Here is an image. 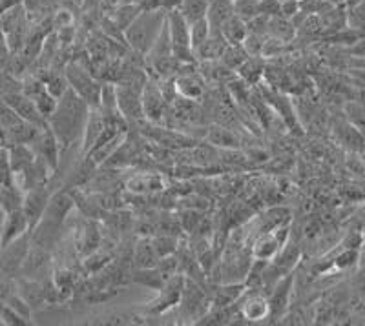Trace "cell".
I'll use <instances>...</instances> for the list:
<instances>
[{
  "mask_svg": "<svg viewBox=\"0 0 365 326\" xmlns=\"http://www.w3.org/2000/svg\"><path fill=\"white\" fill-rule=\"evenodd\" d=\"M181 4V0H161L163 9L170 11V9H178V6Z\"/></svg>",
  "mask_w": 365,
  "mask_h": 326,
  "instance_id": "obj_36",
  "label": "cell"
},
{
  "mask_svg": "<svg viewBox=\"0 0 365 326\" xmlns=\"http://www.w3.org/2000/svg\"><path fill=\"white\" fill-rule=\"evenodd\" d=\"M232 4L234 15H237L241 21L249 22L259 15V0H232Z\"/></svg>",
  "mask_w": 365,
  "mask_h": 326,
  "instance_id": "obj_26",
  "label": "cell"
},
{
  "mask_svg": "<svg viewBox=\"0 0 365 326\" xmlns=\"http://www.w3.org/2000/svg\"><path fill=\"white\" fill-rule=\"evenodd\" d=\"M51 188L48 184L46 186H37V188H31V190L24 191V201H22V211L28 217L29 223V231L34 230L38 224V221L42 219L44 215L46 206L50 203L51 197Z\"/></svg>",
  "mask_w": 365,
  "mask_h": 326,
  "instance_id": "obj_4",
  "label": "cell"
},
{
  "mask_svg": "<svg viewBox=\"0 0 365 326\" xmlns=\"http://www.w3.org/2000/svg\"><path fill=\"white\" fill-rule=\"evenodd\" d=\"M133 261H135L137 268H152V266L158 265L159 256L155 252L154 243L148 239L139 241L135 250H133Z\"/></svg>",
  "mask_w": 365,
  "mask_h": 326,
  "instance_id": "obj_20",
  "label": "cell"
},
{
  "mask_svg": "<svg viewBox=\"0 0 365 326\" xmlns=\"http://www.w3.org/2000/svg\"><path fill=\"white\" fill-rule=\"evenodd\" d=\"M35 161V152L29 144H11L9 146V168L13 175L24 172Z\"/></svg>",
  "mask_w": 365,
  "mask_h": 326,
  "instance_id": "obj_16",
  "label": "cell"
},
{
  "mask_svg": "<svg viewBox=\"0 0 365 326\" xmlns=\"http://www.w3.org/2000/svg\"><path fill=\"white\" fill-rule=\"evenodd\" d=\"M249 57L250 55L247 53L245 48L241 44H228L227 50H225L223 55L220 57V62L225 64L228 70H237Z\"/></svg>",
  "mask_w": 365,
  "mask_h": 326,
  "instance_id": "obj_24",
  "label": "cell"
},
{
  "mask_svg": "<svg viewBox=\"0 0 365 326\" xmlns=\"http://www.w3.org/2000/svg\"><path fill=\"white\" fill-rule=\"evenodd\" d=\"M64 77L68 80V86L77 93L79 97H83L86 100L88 106L91 110H97L99 107V97H101V84L99 80L91 75V71H88L86 68H83L77 62H71L68 64L66 70H64Z\"/></svg>",
  "mask_w": 365,
  "mask_h": 326,
  "instance_id": "obj_3",
  "label": "cell"
},
{
  "mask_svg": "<svg viewBox=\"0 0 365 326\" xmlns=\"http://www.w3.org/2000/svg\"><path fill=\"white\" fill-rule=\"evenodd\" d=\"M182 71H185V68H182ZM174 84L175 90H178V93L182 99L195 100L203 95L205 84L203 79H201L200 71H197V73H194V71H185V73L179 75Z\"/></svg>",
  "mask_w": 365,
  "mask_h": 326,
  "instance_id": "obj_13",
  "label": "cell"
},
{
  "mask_svg": "<svg viewBox=\"0 0 365 326\" xmlns=\"http://www.w3.org/2000/svg\"><path fill=\"white\" fill-rule=\"evenodd\" d=\"M29 146H31V149H34L37 157H41L42 161L48 162V164H50L53 169L57 168L61 146H58L57 139H55L53 133L50 132V128L41 130Z\"/></svg>",
  "mask_w": 365,
  "mask_h": 326,
  "instance_id": "obj_11",
  "label": "cell"
},
{
  "mask_svg": "<svg viewBox=\"0 0 365 326\" xmlns=\"http://www.w3.org/2000/svg\"><path fill=\"white\" fill-rule=\"evenodd\" d=\"M279 2L282 0H259V15L279 17Z\"/></svg>",
  "mask_w": 365,
  "mask_h": 326,
  "instance_id": "obj_34",
  "label": "cell"
},
{
  "mask_svg": "<svg viewBox=\"0 0 365 326\" xmlns=\"http://www.w3.org/2000/svg\"><path fill=\"white\" fill-rule=\"evenodd\" d=\"M221 33L227 38L228 44H241L249 35V26H247L245 21H241L237 15H232L221 26Z\"/></svg>",
  "mask_w": 365,
  "mask_h": 326,
  "instance_id": "obj_19",
  "label": "cell"
},
{
  "mask_svg": "<svg viewBox=\"0 0 365 326\" xmlns=\"http://www.w3.org/2000/svg\"><path fill=\"white\" fill-rule=\"evenodd\" d=\"M166 26V9H145L137 15L135 21L125 29V37L128 41L130 48L135 53L146 55L155 41L159 38L161 31Z\"/></svg>",
  "mask_w": 365,
  "mask_h": 326,
  "instance_id": "obj_2",
  "label": "cell"
},
{
  "mask_svg": "<svg viewBox=\"0 0 365 326\" xmlns=\"http://www.w3.org/2000/svg\"><path fill=\"white\" fill-rule=\"evenodd\" d=\"M360 261V252L356 248H344L336 257H334V266L338 270H347L354 266Z\"/></svg>",
  "mask_w": 365,
  "mask_h": 326,
  "instance_id": "obj_31",
  "label": "cell"
},
{
  "mask_svg": "<svg viewBox=\"0 0 365 326\" xmlns=\"http://www.w3.org/2000/svg\"><path fill=\"white\" fill-rule=\"evenodd\" d=\"M210 35V24H208L207 19H201V21L190 24V46L192 50H197L201 44L208 38Z\"/></svg>",
  "mask_w": 365,
  "mask_h": 326,
  "instance_id": "obj_29",
  "label": "cell"
},
{
  "mask_svg": "<svg viewBox=\"0 0 365 326\" xmlns=\"http://www.w3.org/2000/svg\"><path fill=\"white\" fill-rule=\"evenodd\" d=\"M141 11L143 9L137 4L123 6V8L117 9L115 15H113V24H115L119 29H126L133 21H135L137 15H139Z\"/></svg>",
  "mask_w": 365,
  "mask_h": 326,
  "instance_id": "obj_27",
  "label": "cell"
},
{
  "mask_svg": "<svg viewBox=\"0 0 365 326\" xmlns=\"http://www.w3.org/2000/svg\"><path fill=\"white\" fill-rule=\"evenodd\" d=\"M292 281H294V277H283L282 281L278 285L274 286V290L270 292L269 298V308H270V315H276V317H282L283 314L287 312V306H289V293L292 290Z\"/></svg>",
  "mask_w": 365,
  "mask_h": 326,
  "instance_id": "obj_12",
  "label": "cell"
},
{
  "mask_svg": "<svg viewBox=\"0 0 365 326\" xmlns=\"http://www.w3.org/2000/svg\"><path fill=\"white\" fill-rule=\"evenodd\" d=\"M141 102H143V113L152 122H161L165 117L166 99L163 95L161 86L154 84L152 80H146L145 88L141 91Z\"/></svg>",
  "mask_w": 365,
  "mask_h": 326,
  "instance_id": "obj_9",
  "label": "cell"
},
{
  "mask_svg": "<svg viewBox=\"0 0 365 326\" xmlns=\"http://www.w3.org/2000/svg\"><path fill=\"white\" fill-rule=\"evenodd\" d=\"M22 91V79L13 75L11 71L2 70L0 71V97H8L11 93Z\"/></svg>",
  "mask_w": 365,
  "mask_h": 326,
  "instance_id": "obj_28",
  "label": "cell"
},
{
  "mask_svg": "<svg viewBox=\"0 0 365 326\" xmlns=\"http://www.w3.org/2000/svg\"><path fill=\"white\" fill-rule=\"evenodd\" d=\"M185 281H187V277L179 275V273H174L172 277H168L165 281V285L159 288L158 299L148 303L150 312L163 314V312H166V310L172 308V306L179 305V303H181L182 288H185Z\"/></svg>",
  "mask_w": 365,
  "mask_h": 326,
  "instance_id": "obj_5",
  "label": "cell"
},
{
  "mask_svg": "<svg viewBox=\"0 0 365 326\" xmlns=\"http://www.w3.org/2000/svg\"><path fill=\"white\" fill-rule=\"evenodd\" d=\"M287 236H289L287 226H282L274 231H263L262 236L257 237L252 244L254 259L262 261V263H267V261L274 259L276 253L279 252V248L285 244Z\"/></svg>",
  "mask_w": 365,
  "mask_h": 326,
  "instance_id": "obj_6",
  "label": "cell"
},
{
  "mask_svg": "<svg viewBox=\"0 0 365 326\" xmlns=\"http://www.w3.org/2000/svg\"><path fill=\"white\" fill-rule=\"evenodd\" d=\"M361 246H364V253H361V256H360V259L365 263V241H364V244H361Z\"/></svg>",
  "mask_w": 365,
  "mask_h": 326,
  "instance_id": "obj_37",
  "label": "cell"
},
{
  "mask_svg": "<svg viewBox=\"0 0 365 326\" xmlns=\"http://www.w3.org/2000/svg\"><path fill=\"white\" fill-rule=\"evenodd\" d=\"M152 243H154V248H155V252H158V256L165 257V256H172V253L175 252V244H178V241L170 236H159V237H155Z\"/></svg>",
  "mask_w": 365,
  "mask_h": 326,
  "instance_id": "obj_32",
  "label": "cell"
},
{
  "mask_svg": "<svg viewBox=\"0 0 365 326\" xmlns=\"http://www.w3.org/2000/svg\"><path fill=\"white\" fill-rule=\"evenodd\" d=\"M349 66L353 68V70H360L365 71V55H356L349 61Z\"/></svg>",
  "mask_w": 365,
  "mask_h": 326,
  "instance_id": "obj_35",
  "label": "cell"
},
{
  "mask_svg": "<svg viewBox=\"0 0 365 326\" xmlns=\"http://www.w3.org/2000/svg\"><path fill=\"white\" fill-rule=\"evenodd\" d=\"M126 188L135 194H154L165 188V181L158 174H137L126 182Z\"/></svg>",
  "mask_w": 365,
  "mask_h": 326,
  "instance_id": "obj_15",
  "label": "cell"
},
{
  "mask_svg": "<svg viewBox=\"0 0 365 326\" xmlns=\"http://www.w3.org/2000/svg\"><path fill=\"white\" fill-rule=\"evenodd\" d=\"M11 48H9L8 41H6V35L2 33V29H0V71L6 70L9 64V61H11Z\"/></svg>",
  "mask_w": 365,
  "mask_h": 326,
  "instance_id": "obj_33",
  "label": "cell"
},
{
  "mask_svg": "<svg viewBox=\"0 0 365 326\" xmlns=\"http://www.w3.org/2000/svg\"><path fill=\"white\" fill-rule=\"evenodd\" d=\"M265 62L263 58L257 55V57H249L240 68H237V73H240V79L247 84H256L257 80L262 79L265 75Z\"/></svg>",
  "mask_w": 365,
  "mask_h": 326,
  "instance_id": "obj_18",
  "label": "cell"
},
{
  "mask_svg": "<svg viewBox=\"0 0 365 326\" xmlns=\"http://www.w3.org/2000/svg\"><path fill=\"white\" fill-rule=\"evenodd\" d=\"M240 314L247 321H263L270 315L269 299H265L263 295H257V293L249 295V298H245V301L241 303Z\"/></svg>",
  "mask_w": 365,
  "mask_h": 326,
  "instance_id": "obj_14",
  "label": "cell"
},
{
  "mask_svg": "<svg viewBox=\"0 0 365 326\" xmlns=\"http://www.w3.org/2000/svg\"><path fill=\"white\" fill-rule=\"evenodd\" d=\"M90 112L91 107L86 100L77 95L71 88L64 91V95L57 100L53 113L48 117V128L55 135L61 149L70 148L83 139Z\"/></svg>",
  "mask_w": 365,
  "mask_h": 326,
  "instance_id": "obj_1",
  "label": "cell"
},
{
  "mask_svg": "<svg viewBox=\"0 0 365 326\" xmlns=\"http://www.w3.org/2000/svg\"><path fill=\"white\" fill-rule=\"evenodd\" d=\"M101 243V233L97 224L86 223L81 228V241H79V250L84 256H90V253L97 252Z\"/></svg>",
  "mask_w": 365,
  "mask_h": 326,
  "instance_id": "obj_22",
  "label": "cell"
},
{
  "mask_svg": "<svg viewBox=\"0 0 365 326\" xmlns=\"http://www.w3.org/2000/svg\"><path fill=\"white\" fill-rule=\"evenodd\" d=\"M234 15V4L232 0H214L208 6V13H207V21L210 24V29H220L221 26L225 24V21Z\"/></svg>",
  "mask_w": 365,
  "mask_h": 326,
  "instance_id": "obj_17",
  "label": "cell"
},
{
  "mask_svg": "<svg viewBox=\"0 0 365 326\" xmlns=\"http://www.w3.org/2000/svg\"><path fill=\"white\" fill-rule=\"evenodd\" d=\"M28 231L29 223L26 214L22 211V208L6 211L4 223H2V228H0V248L8 246L9 243L17 241L19 237H22L24 233H28Z\"/></svg>",
  "mask_w": 365,
  "mask_h": 326,
  "instance_id": "obj_10",
  "label": "cell"
},
{
  "mask_svg": "<svg viewBox=\"0 0 365 326\" xmlns=\"http://www.w3.org/2000/svg\"><path fill=\"white\" fill-rule=\"evenodd\" d=\"M2 99L9 104V107H11L13 112L17 113L22 120L35 124L37 128H48V119L38 112L37 104L29 99L28 95H24L22 91L11 93V95L8 97H2Z\"/></svg>",
  "mask_w": 365,
  "mask_h": 326,
  "instance_id": "obj_7",
  "label": "cell"
},
{
  "mask_svg": "<svg viewBox=\"0 0 365 326\" xmlns=\"http://www.w3.org/2000/svg\"><path fill=\"white\" fill-rule=\"evenodd\" d=\"M208 6H210L208 0H181L178 9L188 24H194L201 19H207Z\"/></svg>",
  "mask_w": 365,
  "mask_h": 326,
  "instance_id": "obj_21",
  "label": "cell"
},
{
  "mask_svg": "<svg viewBox=\"0 0 365 326\" xmlns=\"http://www.w3.org/2000/svg\"><path fill=\"white\" fill-rule=\"evenodd\" d=\"M208 141L216 146H223V148H237V137L225 126H212L208 130Z\"/></svg>",
  "mask_w": 365,
  "mask_h": 326,
  "instance_id": "obj_25",
  "label": "cell"
},
{
  "mask_svg": "<svg viewBox=\"0 0 365 326\" xmlns=\"http://www.w3.org/2000/svg\"><path fill=\"white\" fill-rule=\"evenodd\" d=\"M269 35L282 42H289L294 37V24L285 17H270Z\"/></svg>",
  "mask_w": 365,
  "mask_h": 326,
  "instance_id": "obj_23",
  "label": "cell"
},
{
  "mask_svg": "<svg viewBox=\"0 0 365 326\" xmlns=\"http://www.w3.org/2000/svg\"><path fill=\"white\" fill-rule=\"evenodd\" d=\"M115 93L117 106H119V112L120 115L125 117V120H141L145 117L141 102V90L126 86V84H117Z\"/></svg>",
  "mask_w": 365,
  "mask_h": 326,
  "instance_id": "obj_8",
  "label": "cell"
},
{
  "mask_svg": "<svg viewBox=\"0 0 365 326\" xmlns=\"http://www.w3.org/2000/svg\"><path fill=\"white\" fill-rule=\"evenodd\" d=\"M345 110H347V117H349V120H351V124H353L354 128L360 130L365 137V106L364 104L349 102L347 106H345Z\"/></svg>",
  "mask_w": 365,
  "mask_h": 326,
  "instance_id": "obj_30",
  "label": "cell"
}]
</instances>
